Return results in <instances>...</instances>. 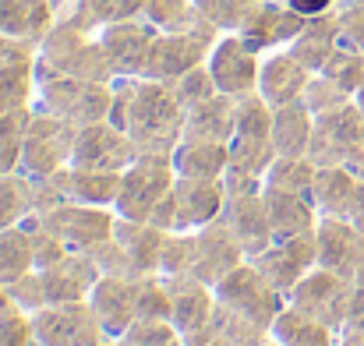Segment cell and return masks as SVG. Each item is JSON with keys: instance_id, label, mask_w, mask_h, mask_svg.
I'll return each mask as SVG.
<instances>
[{"instance_id": "cell-1", "label": "cell", "mask_w": 364, "mask_h": 346, "mask_svg": "<svg viewBox=\"0 0 364 346\" xmlns=\"http://www.w3.org/2000/svg\"><path fill=\"white\" fill-rule=\"evenodd\" d=\"M188 110L177 103L173 89L156 78H114V110L117 124L134 141L138 156H173L184 138Z\"/></svg>"}, {"instance_id": "cell-43", "label": "cell", "mask_w": 364, "mask_h": 346, "mask_svg": "<svg viewBox=\"0 0 364 346\" xmlns=\"http://www.w3.org/2000/svg\"><path fill=\"white\" fill-rule=\"evenodd\" d=\"M28 120H32V110H14L0 117V173H18Z\"/></svg>"}, {"instance_id": "cell-53", "label": "cell", "mask_w": 364, "mask_h": 346, "mask_svg": "<svg viewBox=\"0 0 364 346\" xmlns=\"http://www.w3.org/2000/svg\"><path fill=\"white\" fill-rule=\"evenodd\" d=\"M36 53H39L36 43L0 32V67H11V64H21V60H36Z\"/></svg>"}, {"instance_id": "cell-34", "label": "cell", "mask_w": 364, "mask_h": 346, "mask_svg": "<svg viewBox=\"0 0 364 346\" xmlns=\"http://www.w3.org/2000/svg\"><path fill=\"white\" fill-rule=\"evenodd\" d=\"M39 212L36 180L25 173H0V230L21 227Z\"/></svg>"}, {"instance_id": "cell-7", "label": "cell", "mask_w": 364, "mask_h": 346, "mask_svg": "<svg viewBox=\"0 0 364 346\" xmlns=\"http://www.w3.org/2000/svg\"><path fill=\"white\" fill-rule=\"evenodd\" d=\"M173 180H177V170H173L170 156H138L121 173V191H117L114 212L121 220L149 223L156 205L170 195Z\"/></svg>"}, {"instance_id": "cell-50", "label": "cell", "mask_w": 364, "mask_h": 346, "mask_svg": "<svg viewBox=\"0 0 364 346\" xmlns=\"http://www.w3.org/2000/svg\"><path fill=\"white\" fill-rule=\"evenodd\" d=\"M0 346H39L32 315H0Z\"/></svg>"}, {"instance_id": "cell-39", "label": "cell", "mask_w": 364, "mask_h": 346, "mask_svg": "<svg viewBox=\"0 0 364 346\" xmlns=\"http://www.w3.org/2000/svg\"><path fill=\"white\" fill-rule=\"evenodd\" d=\"M213 325L227 336L230 346H262L269 343V329L258 325L255 318H247L241 311H234L230 304L216 301V311H213Z\"/></svg>"}, {"instance_id": "cell-22", "label": "cell", "mask_w": 364, "mask_h": 346, "mask_svg": "<svg viewBox=\"0 0 364 346\" xmlns=\"http://www.w3.org/2000/svg\"><path fill=\"white\" fill-rule=\"evenodd\" d=\"M166 290H170V325L188 336L202 325L213 322L216 311V290L195 276H163Z\"/></svg>"}, {"instance_id": "cell-28", "label": "cell", "mask_w": 364, "mask_h": 346, "mask_svg": "<svg viewBox=\"0 0 364 346\" xmlns=\"http://www.w3.org/2000/svg\"><path fill=\"white\" fill-rule=\"evenodd\" d=\"M343 43V28H340V14L329 11V14H318V18H308V25L301 28V36L287 46L311 75H318L326 67V60L336 53V46Z\"/></svg>"}, {"instance_id": "cell-30", "label": "cell", "mask_w": 364, "mask_h": 346, "mask_svg": "<svg viewBox=\"0 0 364 346\" xmlns=\"http://www.w3.org/2000/svg\"><path fill=\"white\" fill-rule=\"evenodd\" d=\"M311 131H315V114L304 99H294L287 107L272 110V145L276 156H308L311 148Z\"/></svg>"}, {"instance_id": "cell-20", "label": "cell", "mask_w": 364, "mask_h": 346, "mask_svg": "<svg viewBox=\"0 0 364 346\" xmlns=\"http://www.w3.org/2000/svg\"><path fill=\"white\" fill-rule=\"evenodd\" d=\"M304 25H308V18L301 11H294L287 0H262L258 11L251 14V21L237 36L258 53H272V50H287L301 36Z\"/></svg>"}, {"instance_id": "cell-2", "label": "cell", "mask_w": 364, "mask_h": 346, "mask_svg": "<svg viewBox=\"0 0 364 346\" xmlns=\"http://www.w3.org/2000/svg\"><path fill=\"white\" fill-rule=\"evenodd\" d=\"M36 64L46 67V71L71 75V78H89V82H114L117 78L110 60H107V50H103L100 36L82 28L68 14H60L57 25L39 43Z\"/></svg>"}, {"instance_id": "cell-44", "label": "cell", "mask_w": 364, "mask_h": 346, "mask_svg": "<svg viewBox=\"0 0 364 346\" xmlns=\"http://www.w3.org/2000/svg\"><path fill=\"white\" fill-rule=\"evenodd\" d=\"M318 75H326L329 82H336L343 92L358 96V89L364 85V53H358V50L347 46V43H340L336 53L326 60V67H322Z\"/></svg>"}, {"instance_id": "cell-27", "label": "cell", "mask_w": 364, "mask_h": 346, "mask_svg": "<svg viewBox=\"0 0 364 346\" xmlns=\"http://www.w3.org/2000/svg\"><path fill=\"white\" fill-rule=\"evenodd\" d=\"M234 127H237V99L227 96V92L209 96L205 103L191 107L188 117H184V138L188 141H220V145H230Z\"/></svg>"}, {"instance_id": "cell-26", "label": "cell", "mask_w": 364, "mask_h": 346, "mask_svg": "<svg viewBox=\"0 0 364 346\" xmlns=\"http://www.w3.org/2000/svg\"><path fill=\"white\" fill-rule=\"evenodd\" d=\"M68 4L60 0H0V32L28 43H43Z\"/></svg>"}, {"instance_id": "cell-8", "label": "cell", "mask_w": 364, "mask_h": 346, "mask_svg": "<svg viewBox=\"0 0 364 346\" xmlns=\"http://www.w3.org/2000/svg\"><path fill=\"white\" fill-rule=\"evenodd\" d=\"M223 32L216 25H209L205 18L195 25V28H184V32H159L152 50H149V60H145V75L141 78H156V82H173L181 75H188L191 67L205 64L216 39Z\"/></svg>"}, {"instance_id": "cell-41", "label": "cell", "mask_w": 364, "mask_h": 346, "mask_svg": "<svg viewBox=\"0 0 364 346\" xmlns=\"http://www.w3.org/2000/svg\"><path fill=\"white\" fill-rule=\"evenodd\" d=\"M141 18H149L159 32H184L202 21L195 0H145Z\"/></svg>"}, {"instance_id": "cell-37", "label": "cell", "mask_w": 364, "mask_h": 346, "mask_svg": "<svg viewBox=\"0 0 364 346\" xmlns=\"http://www.w3.org/2000/svg\"><path fill=\"white\" fill-rule=\"evenodd\" d=\"M36 60L0 67V117L36 107Z\"/></svg>"}, {"instance_id": "cell-40", "label": "cell", "mask_w": 364, "mask_h": 346, "mask_svg": "<svg viewBox=\"0 0 364 346\" xmlns=\"http://www.w3.org/2000/svg\"><path fill=\"white\" fill-rule=\"evenodd\" d=\"M134 322H170V290L163 276L134 279Z\"/></svg>"}, {"instance_id": "cell-38", "label": "cell", "mask_w": 364, "mask_h": 346, "mask_svg": "<svg viewBox=\"0 0 364 346\" xmlns=\"http://www.w3.org/2000/svg\"><path fill=\"white\" fill-rule=\"evenodd\" d=\"M315 173L318 166L308 156H276V163L265 173V188H279V191H297V195H311L315 191Z\"/></svg>"}, {"instance_id": "cell-55", "label": "cell", "mask_w": 364, "mask_h": 346, "mask_svg": "<svg viewBox=\"0 0 364 346\" xmlns=\"http://www.w3.org/2000/svg\"><path fill=\"white\" fill-rule=\"evenodd\" d=\"M294 11H301L304 18H318V14H329L336 11V0H287Z\"/></svg>"}, {"instance_id": "cell-5", "label": "cell", "mask_w": 364, "mask_h": 346, "mask_svg": "<svg viewBox=\"0 0 364 346\" xmlns=\"http://www.w3.org/2000/svg\"><path fill=\"white\" fill-rule=\"evenodd\" d=\"M308 159L315 166H350L364 173V117L354 99L336 110L315 114Z\"/></svg>"}, {"instance_id": "cell-42", "label": "cell", "mask_w": 364, "mask_h": 346, "mask_svg": "<svg viewBox=\"0 0 364 346\" xmlns=\"http://www.w3.org/2000/svg\"><path fill=\"white\" fill-rule=\"evenodd\" d=\"M258 4L262 0H195L198 14L209 25H216L223 36L227 32H241L244 25L251 21V14L258 11Z\"/></svg>"}, {"instance_id": "cell-57", "label": "cell", "mask_w": 364, "mask_h": 346, "mask_svg": "<svg viewBox=\"0 0 364 346\" xmlns=\"http://www.w3.org/2000/svg\"><path fill=\"white\" fill-rule=\"evenodd\" d=\"M0 315H21V304L14 301V293H11L4 283H0ZM25 315H28V311H25Z\"/></svg>"}, {"instance_id": "cell-51", "label": "cell", "mask_w": 364, "mask_h": 346, "mask_svg": "<svg viewBox=\"0 0 364 346\" xmlns=\"http://www.w3.org/2000/svg\"><path fill=\"white\" fill-rule=\"evenodd\" d=\"M11 293H14V301L21 304V311H39V308H46V293H43V279H39V269L36 272H28V276H21L18 283H11L7 286Z\"/></svg>"}, {"instance_id": "cell-35", "label": "cell", "mask_w": 364, "mask_h": 346, "mask_svg": "<svg viewBox=\"0 0 364 346\" xmlns=\"http://www.w3.org/2000/svg\"><path fill=\"white\" fill-rule=\"evenodd\" d=\"M145 0H68L64 14L71 21H78L89 32H100L103 25L127 21V18H141Z\"/></svg>"}, {"instance_id": "cell-4", "label": "cell", "mask_w": 364, "mask_h": 346, "mask_svg": "<svg viewBox=\"0 0 364 346\" xmlns=\"http://www.w3.org/2000/svg\"><path fill=\"white\" fill-rule=\"evenodd\" d=\"M227 205V188L223 177H177L170 195L156 205V212L149 216V223H156L159 230H202L209 223H216L223 216Z\"/></svg>"}, {"instance_id": "cell-19", "label": "cell", "mask_w": 364, "mask_h": 346, "mask_svg": "<svg viewBox=\"0 0 364 346\" xmlns=\"http://www.w3.org/2000/svg\"><path fill=\"white\" fill-rule=\"evenodd\" d=\"M39 279L46 304H71V301H89L92 286L103 279V269L89 251H68L50 269H39Z\"/></svg>"}, {"instance_id": "cell-32", "label": "cell", "mask_w": 364, "mask_h": 346, "mask_svg": "<svg viewBox=\"0 0 364 346\" xmlns=\"http://www.w3.org/2000/svg\"><path fill=\"white\" fill-rule=\"evenodd\" d=\"M269 336L279 346H340V333L336 329L308 318L304 311H297L290 304L276 315V322L269 325Z\"/></svg>"}, {"instance_id": "cell-60", "label": "cell", "mask_w": 364, "mask_h": 346, "mask_svg": "<svg viewBox=\"0 0 364 346\" xmlns=\"http://www.w3.org/2000/svg\"><path fill=\"white\" fill-rule=\"evenodd\" d=\"M100 346H121V340H107V343H100Z\"/></svg>"}, {"instance_id": "cell-24", "label": "cell", "mask_w": 364, "mask_h": 346, "mask_svg": "<svg viewBox=\"0 0 364 346\" xmlns=\"http://www.w3.org/2000/svg\"><path fill=\"white\" fill-rule=\"evenodd\" d=\"M262 202H265V212H269L276 240L304 237V233H315V227H318V209H315L311 195L279 191V188H265L262 184Z\"/></svg>"}, {"instance_id": "cell-12", "label": "cell", "mask_w": 364, "mask_h": 346, "mask_svg": "<svg viewBox=\"0 0 364 346\" xmlns=\"http://www.w3.org/2000/svg\"><path fill=\"white\" fill-rule=\"evenodd\" d=\"M287 304L304 311L308 318L343 333V318H347V304H350V279L329 272V269H311L290 293H287Z\"/></svg>"}, {"instance_id": "cell-36", "label": "cell", "mask_w": 364, "mask_h": 346, "mask_svg": "<svg viewBox=\"0 0 364 346\" xmlns=\"http://www.w3.org/2000/svg\"><path fill=\"white\" fill-rule=\"evenodd\" d=\"M28 272H36V251H32L28 223L0 230V283L11 286V283H18Z\"/></svg>"}, {"instance_id": "cell-62", "label": "cell", "mask_w": 364, "mask_h": 346, "mask_svg": "<svg viewBox=\"0 0 364 346\" xmlns=\"http://www.w3.org/2000/svg\"><path fill=\"white\" fill-rule=\"evenodd\" d=\"M121 346H127V343H124V340H121Z\"/></svg>"}, {"instance_id": "cell-58", "label": "cell", "mask_w": 364, "mask_h": 346, "mask_svg": "<svg viewBox=\"0 0 364 346\" xmlns=\"http://www.w3.org/2000/svg\"><path fill=\"white\" fill-rule=\"evenodd\" d=\"M340 346H364V333H343Z\"/></svg>"}, {"instance_id": "cell-25", "label": "cell", "mask_w": 364, "mask_h": 346, "mask_svg": "<svg viewBox=\"0 0 364 346\" xmlns=\"http://www.w3.org/2000/svg\"><path fill=\"white\" fill-rule=\"evenodd\" d=\"M89 304H92L103 333L110 340H121L124 333L134 325V279H127V276H103L92 286Z\"/></svg>"}, {"instance_id": "cell-45", "label": "cell", "mask_w": 364, "mask_h": 346, "mask_svg": "<svg viewBox=\"0 0 364 346\" xmlns=\"http://www.w3.org/2000/svg\"><path fill=\"white\" fill-rule=\"evenodd\" d=\"M234 138H272V107L251 92L237 99V127Z\"/></svg>"}, {"instance_id": "cell-52", "label": "cell", "mask_w": 364, "mask_h": 346, "mask_svg": "<svg viewBox=\"0 0 364 346\" xmlns=\"http://www.w3.org/2000/svg\"><path fill=\"white\" fill-rule=\"evenodd\" d=\"M343 333H364V269L350 279V304H347ZM343 333H340V336H343Z\"/></svg>"}, {"instance_id": "cell-59", "label": "cell", "mask_w": 364, "mask_h": 346, "mask_svg": "<svg viewBox=\"0 0 364 346\" xmlns=\"http://www.w3.org/2000/svg\"><path fill=\"white\" fill-rule=\"evenodd\" d=\"M354 103H358V110H361V117H364V85L358 89V96H354Z\"/></svg>"}, {"instance_id": "cell-3", "label": "cell", "mask_w": 364, "mask_h": 346, "mask_svg": "<svg viewBox=\"0 0 364 346\" xmlns=\"http://www.w3.org/2000/svg\"><path fill=\"white\" fill-rule=\"evenodd\" d=\"M36 110L57 114L71 120L75 127L110 120L114 110V82H89V78H71L57 75L36 64Z\"/></svg>"}, {"instance_id": "cell-47", "label": "cell", "mask_w": 364, "mask_h": 346, "mask_svg": "<svg viewBox=\"0 0 364 346\" xmlns=\"http://www.w3.org/2000/svg\"><path fill=\"white\" fill-rule=\"evenodd\" d=\"M191 247H195V230L166 233L163 258H159V276H188V269H191Z\"/></svg>"}, {"instance_id": "cell-21", "label": "cell", "mask_w": 364, "mask_h": 346, "mask_svg": "<svg viewBox=\"0 0 364 346\" xmlns=\"http://www.w3.org/2000/svg\"><path fill=\"white\" fill-rule=\"evenodd\" d=\"M311 82V71L290 53V50H272V53H262V71H258V96L276 110V107H287L294 99L304 96Z\"/></svg>"}, {"instance_id": "cell-54", "label": "cell", "mask_w": 364, "mask_h": 346, "mask_svg": "<svg viewBox=\"0 0 364 346\" xmlns=\"http://www.w3.org/2000/svg\"><path fill=\"white\" fill-rule=\"evenodd\" d=\"M184 346H230V343H227V336L209 322V325H202V329L188 333V336H184Z\"/></svg>"}, {"instance_id": "cell-6", "label": "cell", "mask_w": 364, "mask_h": 346, "mask_svg": "<svg viewBox=\"0 0 364 346\" xmlns=\"http://www.w3.org/2000/svg\"><path fill=\"white\" fill-rule=\"evenodd\" d=\"M75 138H78V127L71 120L32 107V120H28V131H25V148H21L18 173H25L32 180L53 177L57 170H64L71 163Z\"/></svg>"}, {"instance_id": "cell-63", "label": "cell", "mask_w": 364, "mask_h": 346, "mask_svg": "<svg viewBox=\"0 0 364 346\" xmlns=\"http://www.w3.org/2000/svg\"><path fill=\"white\" fill-rule=\"evenodd\" d=\"M60 4H68V0H60Z\"/></svg>"}, {"instance_id": "cell-10", "label": "cell", "mask_w": 364, "mask_h": 346, "mask_svg": "<svg viewBox=\"0 0 364 346\" xmlns=\"http://www.w3.org/2000/svg\"><path fill=\"white\" fill-rule=\"evenodd\" d=\"M53 237H60L71 251H92L96 244H107L117 230V212L82 202H60L36 216Z\"/></svg>"}, {"instance_id": "cell-33", "label": "cell", "mask_w": 364, "mask_h": 346, "mask_svg": "<svg viewBox=\"0 0 364 346\" xmlns=\"http://www.w3.org/2000/svg\"><path fill=\"white\" fill-rule=\"evenodd\" d=\"M173 170L177 177H223L230 166V148L220 141H188L181 138V145L173 148Z\"/></svg>"}, {"instance_id": "cell-56", "label": "cell", "mask_w": 364, "mask_h": 346, "mask_svg": "<svg viewBox=\"0 0 364 346\" xmlns=\"http://www.w3.org/2000/svg\"><path fill=\"white\" fill-rule=\"evenodd\" d=\"M347 220L364 233V177H361V184H358V195H354V205H350V216Z\"/></svg>"}, {"instance_id": "cell-48", "label": "cell", "mask_w": 364, "mask_h": 346, "mask_svg": "<svg viewBox=\"0 0 364 346\" xmlns=\"http://www.w3.org/2000/svg\"><path fill=\"white\" fill-rule=\"evenodd\" d=\"M121 340L127 346H184V336L170 322H134Z\"/></svg>"}, {"instance_id": "cell-16", "label": "cell", "mask_w": 364, "mask_h": 346, "mask_svg": "<svg viewBox=\"0 0 364 346\" xmlns=\"http://www.w3.org/2000/svg\"><path fill=\"white\" fill-rule=\"evenodd\" d=\"M96 36H100V43L107 50V60H110L117 78H141L149 50H152L159 28L149 18H127V21L103 25Z\"/></svg>"}, {"instance_id": "cell-13", "label": "cell", "mask_w": 364, "mask_h": 346, "mask_svg": "<svg viewBox=\"0 0 364 346\" xmlns=\"http://www.w3.org/2000/svg\"><path fill=\"white\" fill-rule=\"evenodd\" d=\"M134 159H138L134 141L124 134L117 124L100 120V124H85V127H78L75 152H71V163H68V166H78V170H100V173H124Z\"/></svg>"}, {"instance_id": "cell-31", "label": "cell", "mask_w": 364, "mask_h": 346, "mask_svg": "<svg viewBox=\"0 0 364 346\" xmlns=\"http://www.w3.org/2000/svg\"><path fill=\"white\" fill-rule=\"evenodd\" d=\"M358 184H361V173L350 170V166H318L315 191H311L318 216H340V220H347L350 216V205H354V195H358Z\"/></svg>"}, {"instance_id": "cell-23", "label": "cell", "mask_w": 364, "mask_h": 346, "mask_svg": "<svg viewBox=\"0 0 364 346\" xmlns=\"http://www.w3.org/2000/svg\"><path fill=\"white\" fill-rule=\"evenodd\" d=\"M220 220L230 227V233L237 237V244L244 247L247 258L262 254V251L276 240V237H272V223H269V212H265V202H262V191L227 198Z\"/></svg>"}, {"instance_id": "cell-17", "label": "cell", "mask_w": 364, "mask_h": 346, "mask_svg": "<svg viewBox=\"0 0 364 346\" xmlns=\"http://www.w3.org/2000/svg\"><path fill=\"white\" fill-rule=\"evenodd\" d=\"M241 261H247V254H244V247L237 244V237L230 233V227L223 220L195 230V247H191V269H188V276L216 286Z\"/></svg>"}, {"instance_id": "cell-9", "label": "cell", "mask_w": 364, "mask_h": 346, "mask_svg": "<svg viewBox=\"0 0 364 346\" xmlns=\"http://www.w3.org/2000/svg\"><path fill=\"white\" fill-rule=\"evenodd\" d=\"M32 329L39 346H100L110 340L89 301L46 304L32 311Z\"/></svg>"}, {"instance_id": "cell-29", "label": "cell", "mask_w": 364, "mask_h": 346, "mask_svg": "<svg viewBox=\"0 0 364 346\" xmlns=\"http://www.w3.org/2000/svg\"><path fill=\"white\" fill-rule=\"evenodd\" d=\"M114 240L124 247V254L131 258L138 276H159V258H163L166 230H159L156 223H134V220H121L117 216Z\"/></svg>"}, {"instance_id": "cell-15", "label": "cell", "mask_w": 364, "mask_h": 346, "mask_svg": "<svg viewBox=\"0 0 364 346\" xmlns=\"http://www.w3.org/2000/svg\"><path fill=\"white\" fill-rule=\"evenodd\" d=\"M283 297L318 265V244H315V233H304V237H287V240H272L262 254L247 258Z\"/></svg>"}, {"instance_id": "cell-14", "label": "cell", "mask_w": 364, "mask_h": 346, "mask_svg": "<svg viewBox=\"0 0 364 346\" xmlns=\"http://www.w3.org/2000/svg\"><path fill=\"white\" fill-rule=\"evenodd\" d=\"M213 82L220 92L241 99V96H251L258 92V71H262V53L255 46H247L237 32H227L216 39L209 60H205Z\"/></svg>"}, {"instance_id": "cell-61", "label": "cell", "mask_w": 364, "mask_h": 346, "mask_svg": "<svg viewBox=\"0 0 364 346\" xmlns=\"http://www.w3.org/2000/svg\"><path fill=\"white\" fill-rule=\"evenodd\" d=\"M262 346H279V343H276V340H272V336H269V343H262Z\"/></svg>"}, {"instance_id": "cell-46", "label": "cell", "mask_w": 364, "mask_h": 346, "mask_svg": "<svg viewBox=\"0 0 364 346\" xmlns=\"http://www.w3.org/2000/svg\"><path fill=\"white\" fill-rule=\"evenodd\" d=\"M166 85L173 89V96H177V103H181L184 110H191V107H198V103H205L209 96H216V92H220L205 64L191 67L188 75H181V78H173V82H166Z\"/></svg>"}, {"instance_id": "cell-49", "label": "cell", "mask_w": 364, "mask_h": 346, "mask_svg": "<svg viewBox=\"0 0 364 346\" xmlns=\"http://www.w3.org/2000/svg\"><path fill=\"white\" fill-rule=\"evenodd\" d=\"M301 99L311 107V114H326V110H336V107L350 103L354 96L343 92V89H340L336 82H329L326 75H311V82H308V89H304Z\"/></svg>"}, {"instance_id": "cell-11", "label": "cell", "mask_w": 364, "mask_h": 346, "mask_svg": "<svg viewBox=\"0 0 364 346\" xmlns=\"http://www.w3.org/2000/svg\"><path fill=\"white\" fill-rule=\"evenodd\" d=\"M216 301H223V304H230L234 311H241L247 318H255L258 325H272L276 322V315L287 308V297L251 265V261H241L227 279H220L216 286Z\"/></svg>"}, {"instance_id": "cell-18", "label": "cell", "mask_w": 364, "mask_h": 346, "mask_svg": "<svg viewBox=\"0 0 364 346\" xmlns=\"http://www.w3.org/2000/svg\"><path fill=\"white\" fill-rule=\"evenodd\" d=\"M315 244H318V269H329L343 279H354L364 269V233L350 220L318 216Z\"/></svg>"}]
</instances>
